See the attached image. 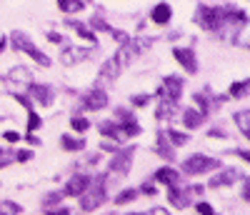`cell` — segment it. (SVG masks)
I'll use <instances>...</instances> for the list:
<instances>
[{"label": "cell", "instance_id": "1", "mask_svg": "<svg viewBox=\"0 0 250 215\" xmlns=\"http://www.w3.org/2000/svg\"><path fill=\"white\" fill-rule=\"evenodd\" d=\"M105 200H108V195H105V178L100 175V178L95 180V185L88 188V190L80 195V208L85 210V213H93V210H98Z\"/></svg>", "mask_w": 250, "mask_h": 215}, {"label": "cell", "instance_id": "2", "mask_svg": "<svg viewBox=\"0 0 250 215\" xmlns=\"http://www.w3.org/2000/svg\"><path fill=\"white\" fill-rule=\"evenodd\" d=\"M220 163L215 158H208V155H190L185 163H183V173L185 175H200V173H208V170H215Z\"/></svg>", "mask_w": 250, "mask_h": 215}, {"label": "cell", "instance_id": "3", "mask_svg": "<svg viewBox=\"0 0 250 215\" xmlns=\"http://www.w3.org/2000/svg\"><path fill=\"white\" fill-rule=\"evenodd\" d=\"M13 45H15L18 50H25V53H28V55H30V58L38 63V65H45V68L50 65V58L40 53V50L33 45V40H30L28 35H23V33H13Z\"/></svg>", "mask_w": 250, "mask_h": 215}, {"label": "cell", "instance_id": "4", "mask_svg": "<svg viewBox=\"0 0 250 215\" xmlns=\"http://www.w3.org/2000/svg\"><path fill=\"white\" fill-rule=\"evenodd\" d=\"M198 13H200L198 20H200V25H203L205 30H220V25H223V13H220V8H205V5H200Z\"/></svg>", "mask_w": 250, "mask_h": 215}, {"label": "cell", "instance_id": "5", "mask_svg": "<svg viewBox=\"0 0 250 215\" xmlns=\"http://www.w3.org/2000/svg\"><path fill=\"white\" fill-rule=\"evenodd\" d=\"M158 93H160V98H165V100H170V103H178V98H180V93H183V80H180L178 75H170V78H165Z\"/></svg>", "mask_w": 250, "mask_h": 215}, {"label": "cell", "instance_id": "6", "mask_svg": "<svg viewBox=\"0 0 250 215\" xmlns=\"http://www.w3.org/2000/svg\"><path fill=\"white\" fill-rule=\"evenodd\" d=\"M90 175H85V173H75L70 180H68V185H65V190H62V195H73V198H80L83 193H85L88 188H90Z\"/></svg>", "mask_w": 250, "mask_h": 215}, {"label": "cell", "instance_id": "7", "mask_svg": "<svg viewBox=\"0 0 250 215\" xmlns=\"http://www.w3.org/2000/svg\"><path fill=\"white\" fill-rule=\"evenodd\" d=\"M133 155H135V148L120 150V153L113 158V163H110V173H118V175H128V170H130V165H133Z\"/></svg>", "mask_w": 250, "mask_h": 215}, {"label": "cell", "instance_id": "8", "mask_svg": "<svg viewBox=\"0 0 250 215\" xmlns=\"http://www.w3.org/2000/svg\"><path fill=\"white\" fill-rule=\"evenodd\" d=\"M83 103H85L88 110H103V108L108 105V93H105V90H100V88H95V90L85 93Z\"/></svg>", "mask_w": 250, "mask_h": 215}, {"label": "cell", "instance_id": "9", "mask_svg": "<svg viewBox=\"0 0 250 215\" xmlns=\"http://www.w3.org/2000/svg\"><path fill=\"white\" fill-rule=\"evenodd\" d=\"M173 53H175V60L188 73H198V60H195V53L190 48H175Z\"/></svg>", "mask_w": 250, "mask_h": 215}, {"label": "cell", "instance_id": "10", "mask_svg": "<svg viewBox=\"0 0 250 215\" xmlns=\"http://www.w3.org/2000/svg\"><path fill=\"white\" fill-rule=\"evenodd\" d=\"M120 63H118V58L113 55L110 60H105L103 63V68H100V83H110V80H115L118 75H120Z\"/></svg>", "mask_w": 250, "mask_h": 215}, {"label": "cell", "instance_id": "11", "mask_svg": "<svg viewBox=\"0 0 250 215\" xmlns=\"http://www.w3.org/2000/svg\"><path fill=\"white\" fill-rule=\"evenodd\" d=\"M30 98L40 105H50L53 103V90L48 88V85H30Z\"/></svg>", "mask_w": 250, "mask_h": 215}, {"label": "cell", "instance_id": "12", "mask_svg": "<svg viewBox=\"0 0 250 215\" xmlns=\"http://www.w3.org/2000/svg\"><path fill=\"white\" fill-rule=\"evenodd\" d=\"M240 178V173L235 168H228V170H223V173H218V175H213L210 178V188H220V185H230V183H235Z\"/></svg>", "mask_w": 250, "mask_h": 215}, {"label": "cell", "instance_id": "13", "mask_svg": "<svg viewBox=\"0 0 250 215\" xmlns=\"http://www.w3.org/2000/svg\"><path fill=\"white\" fill-rule=\"evenodd\" d=\"M90 53L88 50H83V48H68V50H62L60 60H62V65H75V63H83Z\"/></svg>", "mask_w": 250, "mask_h": 215}, {"label": "cell", "instance_id": "14", "mask_svg": "<svg viewBox=\"0 0 250 215\" xmlns=\"http://www.w3.org/2000/svg\"><path fill=\"white\" fill-rule=\"evenodd\" d=\"M155 180L168 185V188H175L178 180H180V173H175L173 168H160V170H155Z\"/></svg>", "mask_w": 250, "mask_h": 215}, {"label": "cell", "instance_id": "15", "mask_svg": "<svg viewBox=\"0 0 250 215\" xmlns=\"http://www.w3.org/2000/svg\"><path fill=\"white\" fill-rule=\"evenodd\" d=\"M203 120H205V115L200 110H195V108H185V110H183V123H185V128H190V130L200 128Z\"/></svg>", "mask_w": 250, "mask_h": 215}, {"label": "cell", "instance_id": "16", "mask_svg": "<svg viewBox=\"0 0 250 215\" xmlns=\"http://www.w3.org/2000/svg\"><path fill=\"white\" fill-rule=\"evenodd\" d=\"M168 200L175 208H188V205H190V195H188V190H180V188H170L168 190Z\"/></svg>", "mask_w": 250, "mask_h": 215}, {"label": "cell", "instance_id": "17", "mask_svg": "<svg viewBox=\"0 0 250 215\" xmlns=\"http://www.w3.org/2000/svg\"><path fill=\"white\" fill-rule=\"evenodd\" d=\"M170 13H173V10H170V5H168V3H160V5H155V8H153V15H150V18H153V23L165 25V23L170 20Z\"/></svg>", "mask_w": 250, "mask_h": 215}, {"label": "cell", "instance_id": "18", "mask_svg": "<svg viewBox=\"0 0 250 215\" xmlns=\"http://www.w3.org/2000/svg\"><path fill=\"white\" fill-rule=\"evenodd\" d=\"M100 133L105 135V138H113V140H125L123 128L118 123H100Z\"/></svg>", "mask_w": 250, "mask_h": 215}, {"label": "cell", "instance_id": "19", "mask_svg": "<svg viewBox=\"0 0 250 215\" xmlns=\"http://www.w3.org/2000/svg\"><path fill=\"white\" fill-rule=\"evenodd\" d=\"M178 113V103H170V100H163L160 108H158V120H173Z\"/></svg>", "mask_w": 250, "mask_h": 215}, {"label": "cell", "instance_id": "20", "mask_svg": "<svg viewBox=\"0 0 250 215\" xmlns=\"http://www.w3.org/2000/svg\"><path fill=\"white\" fill-rule=\"evenodd\" d=\"M33 80V73L28 68H13V73L8 75V83H23V85H30Z\"/></svg>", "mask_w": 250, "mask_h": 215}, {"label": "cell", "instance_id": "21", "mask_svg": "<svg viewBox=\"0 0 250 215\" xmlns=\"http://www.w3.org/2000/svg\"><path fill=\"white\" fill-rule=\"evenodd\" d=\"M158 155H160V158H165V160H173V158H175V153H173V145L168 143L165 133H160V135H158Z\"/></svg>", "mask_w": 250, "mask_h": 215}, {"label": "cell", "instance_id": "22", "mask_svg": "<svg viewBox=\"0 0 250 215\" xmlns=\"http://www.w3.org/2000/svg\"><path fill=\"white\" fill-rule=\"evenodd\" d=\"M235 123L240 128V133H245V138L250 135V110H238L235 113Z\"/></svg>", "mask_w": 250, "mask_h": 215}, {"label": "cell", "instance_id": "23", "mask_svg": "<svg viewBox=\"0 0 250 215\" xmlns=\"http://www.w3.org/2000/svg\"><path fill=\"white\" fill-rule=\"evenodd\" d=\"M58 8L62 13H80V10H85V3H80V0H60Z\"/></svg>", "mask_w": 250, "mask_h": 215}, {"label": "cell", "instance_id": "24", "mask_svg": "<svg viewBox=\"0 0 250 215\" xmlns=\"http://www.w3.org/2000/svg\"><path fill=\"white\" fill-rule=\"evenodd\" d=\"M60 145L65 148V150H73V153H75V150L85 148V140H75V138H70V135H62V138H60Z\"/></svg>", "mask_w": 250, "mask_h": 215}, {"label": "cell", "instance_id": "25", "mask_svg": "<svg viewBox=\"0 0 250 215\" xmlns=\"http://www.w3.org/2000/svg\"><path fill=\"white\" fill-rule=\"evenodd\" d=\"M20 213H23V208H20L18 203H13V200L0 203V215H20Z\"/></svg>", "mask_w": 250, "mask_h": 215}, {"label": "cell", "instance_id": "26", "mask_svg": "<svg viewBox=\"0 0 250 215\" xmlns=\"http://www.w3.org/2000/svg\"><path fill=\"white\" fill-rule=\"evenodd\" d=\"M70 28H73V30H78V35H80V38H88L90 43H95V35L90 33V28H85L83 23H78V20H73V23H70Z\"/></svg>", "mask_w": 250, "mask_h": 215}, {"label": "cell", "instance_id": "27", "mask_svg": "<svg viewBox=\"0 0 250 215\" xmlns=\"http://www.w3.org/2000/svg\"><path fill=\"white\" fill-rule=\"evenodd\" d=\"M135 198H138V190H123L120 195L115 198V203L118 205H125V203H133Z\"/></svg>", "mask_w": 250, "mask_h": 215}, {"label": "cell", "instance_id": "28", "mask_svg": "<svg viewBox=\"0 0 250 215\" xmlns=\"http://www.w3.org/2000/svg\"><path fill=\"white\" fill-rule=\"evenodd\" d=\"M118 123L120 125H130V123H135V118H133V113L130 110H125V108H118Z\"/></svg>", "mask_w": 250, "mask_h": 215}, {"label": "cell", "instance_id": "29", "mask_svg": "<svg viewBox=\"0 0 250 215\" xmlns=\"http://www.w3.org/2000/svg\"><path fill=\"white\" fill-rule=\"evenodd\" d=\"M165 138H168L173 145H185V143H188V135H183V133H178V130H168V133H165Z\"/></svg>", "mask_w": 250, "mask_h": 215}, {"label": "cell", "instance_id": "30", "mask_svg": "<svg viewBox=\"0 0 250 215\" xmlns=\"http://www.w3.org/2000/svg\"><path fill=\"white\" fill-rule=\"evenodd\" d=\"M73 130L75 133H85L88 130V128H90V123H88V118H73Z\"/></svg>", "mask_w": 250, "mask_h": 215}, {"label": "cell", "instance_id": "31", "mask_svg": "<svg viewBox=\"0 0 250 215\" xmlns=\"http://www.w3.org/2000/svg\"><path fill=\"white\" fill-rule=\"evenodd\" d=\"M245 93H248V80L230 85V95H233V98H240V95H245Z\"/></svg>", "mask_w": 250, "mask_h": 215}, {"label": "cell", "instance_id": "32", "mask_svg": "<svg viewBox=\"0 0 250 215\" xmlns=\"http://www.w3.org/2000/svg\"><path fill=\"white\" fill-rule=\"evenodd\" d=\"M28 115H30V120H28V130L25 133H33V130H38V128L43 125V120H40L35 113H28Z\"/></svg>", "mask_w": 250, "mask_h": 215}, {"label": "cell", "instance_id": "33", "mask_svg": "<svg viewBox=\"0 0 250 215\" xmlns=\"http://www.w3.org/2000/svg\"><path fill=\"white\" fill-rule=\"evenodd\" d=\"M60 198H62V193H50V195H48V198L43 200V205H45V208H50V205H55V203H58Z\"/></svg>", "mask_w": 250, "mask_h": 215}, {"label": "cell", "instance_id": "34", "mask_svg": "<svg viewBox=\"0 0 250 215\" xmlns=\"http://www.w3.org/2000/svg\"><path fill=\"white\" fill-rule=\"evenodd\" d=\"M198 213H200V215H215V210L208 205V203H198Z\"/></svg>", "mask_w": 250, "mask_h": 215}, {"label": "cell", "instance_id": "35", "mask_svg": "<svg viewBox=\"0 0 250 215\" xmlns=\"http://www.w3.org/2000/svg\"><path fill=\"white\" fill-rule=\"evenodd\" d=\"M243 200H245V203L250 200V180H248V178H245V183H243Z\"/></svg>", "mask_w": 250, "mask_h": 215}, {"label": "cell", "instance_id": "36", "mask_svg": "<svg viewBox=\"0 0 250 215\" xmlns=\"http://www.w3.org/2000/svg\"><path fill=\"white\" fill-rule=\"evenodd\" d=\"M140 190L145 193V195H158V193H155V185H150V183H148V185L143 183V188H140Z\"/></svg>", "mask_w": 250, "mask_h": 215}, {"label": "cell", "instance_id": "37", "mask_svg": "<svg viewBox=\"0 0 250 215\" xmlns=\"http://www.w3.org/2000/svg\"><path fill=\"white\" fill-rule=\"evenodd\" d=\"M148 100H150V95H135V98H133L135 105H148Z\"/></svg>", "mask_w": 250, "mask_h": 215}, {"label": "cell", "instance_id": "38", "mask_svg": "<svg viewBox=\"0 0 250 215\" xmlns=\"http://www.w3.org/2000/svg\"><path fill=\"white\" fill-rule=\"evenodd\" d=\"M143 215H170L165 208H153V210H148V213H143Z\"/></svg>", "mask_w": 250, "mask_h": 215}, {"label": "cell", "instance_id": "39", "mask_svg": "<svg viewBox=\"0 0 250 215\" xmlns=\"http://www.w3.org/2000/svg\"><path fill=\"white\" fill-rule=\"evenodd\" d=\"M5 140H8V143H18V140H20V135H18L15 130H8V133H5Z\"/></svg>", "mask_w": 250, "mask_h": 215}, {"label": "cell", "instance_id": "40", "mask_svg": "<svg viewBox=\"0 0 250 215\" xmlns=\"http://www.w3.org/2000/svg\"><path fill=\"white\" fill-rule=\"evenodd\" d=\"M30 158H33L30 150H20V153H18V160H30Z\"/></svg>", "mask_w": 250, "mask_h": 215}, {"label": "cell", "instance_id": "41", "mask_svg": "<svg viewBox=\"0 0 250 215\" xmlns=\"http://www.w3.org/2000/svg\"><path fill=\"white\" fill-rule=\"evenodd\" d=\"M48 215H70V210H68V208H58V210H53V213H48Z\"/></svg>", "mask_w": 250, "mask_h": 215}, {"label": "cell", "instance_id": "42", "mask_svg": "<svg viewBox=\"0 0 250 215\" xmlns=\"http://www.w3.org/2000/svg\"><path fill=\"white\" fill-rule=\"evenodd\" d=\"M235 153H238V155H240V158H243L245 163L250 160V153H248V150H235Z\"/></svg>", "mask_w": 250, "mask_h": 215}, {"label": "cell", "instance_id": "43", "mask_svg": "<svg viewBox=\"0 0 250 215\" xmlns=\"http://www.w3.org/2000/svg\"><path fill=\"white\" fill-rule=\"evenodd\" d=\"M5 45H8V43H5V38H3V40H0V53L5 50Z\"/></svg>", "mask_w": 250, "mask_h": 215}]
</instances>
